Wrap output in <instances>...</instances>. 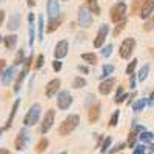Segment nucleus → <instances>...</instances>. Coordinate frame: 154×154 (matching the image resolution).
<instances>
[{"instance_id": "obj_14", "label": "nucleus", "mask_w": 154, "mask_h": 154, "mask_svg": "<svg viewBox=\"0 0 154 154\" xmlns=\"http://www.w3.org/2000/svg\"><path fill=\"white\" fill-rule=\"evenodd\" d=\"M69 53V42L65 40V38H62V40H59L54 46V51H53V56L54 59H65Z\"/></svg>"}, {"instance_id": "obj_29", "label": "nucleus", "mask_w": 154, "mask_h": 154, "mask_svg": "<svg viewBox=\"0 0 154 154\" xmlns=\"http://www.w3.org/2000/svg\"><path fill=\"white\" fill-rule=\"evenodd\" d=\"M85 5L89 8V11H91L94 16H100L102 14V9H100V5H99L97 0H86Z\"/></svg>"}, {"instance_id": "obj_53", "label": "nucleus", "mask_w": 154, "mask_h": 154, "mask_svg": "<svg viewBox=\"0 0 154 154\" xmlns=\"http://www.w3.org/2000/svg\"><path fill=\"white\" fill-rule=\"evenodd\" d=\"M26 5H28V8H34L35 6V0H26Z\"/></svg>"}, {"instance_id": "obj_50", "label": "nucleus", "mask_w": 154, "mask_h": 154, "mask_svg": "<svg viewBox=\"0 0 154 154\" xmlns=\"http://www.w3.org/2000/svg\"><path fill=\"white\" fill-rule=\"evenodd\" d=\"M5 19H6V12H5V9H0V26L5 23Z\"/></svg>"}, {"instance_id": "obj_26", "label": "nucleus", "mask_w": 154, "mask_h": 154, "mask_svg": "<svg viewBox=\"0 0 154 154\" xmlns=\"http://www.w3.org/2000/svg\"><path fill=\"white\" fill-rule=\"evenodd\" d=\"M80 59L86 63V65H97V62H99V57H97V54L96 53H83L82 56H80Z\"/></svg>"}, {"instance_id": "obj_55", "label": "nucleus", "mask_w": 154, "mask_h": 154, "mask_svg": "<svg viewBox=\"0 0 154 154\" xmlns=\"http://www.w3.org/2000/svg\"><path fill=\"white\" fill-rule=\"evenodd\" d=\"M3 131H6V130H5V126H2V128H0V137H2V134H3Z\"/></svg>"}, {"instance_id": "obj_60", "label": "nucleus", "mask_w": 154, "mask_h": 154, "mask_svg": "<svg viewBox=\"0 0 154 154\" xmlns=\"http://www.w3.org/2000/svg\"><path fill=\"white\" fill-rule=\"evenodd\" d=\"M0 3H2V0H0Z\"/></svg>"}, {"instance_id": "obj_24", "label": "nucleus", "mask_w": 154, "mask_h": 154, "mask_svg": "<svg viewBox=\"0 0 154 154\" xmlns=\"http://www.w3.org/2000/svg\"><path fill=\"white\" fill-rule=\"evenodd\" d=\"M146 106H148V97L137 99V100H134V102H133V105H131V108H133V112H134V114L142 112Z\"/></svg>"}, {"instance_id": "obj_54", "label": "nucleus", "mask_w": 154, "mask_h": 154, "mask_svg": "<svg viewBox=\"0 0 154 154\" xmlns=\"http://www.w3.org/2000/svg\"><path fill=\"white\" fill-rule=\"evenodd\" d=\"M0 154H11V151H8L6 148H0Z\"/></svg>"}, {"instance_id": "obj_4", "label": "nucleus", "mask_w": 154, "mask_h": 154, "mask_svg": "<svg viewBox=\"0 0 154 154\" xmlns=\"http://www.w3.org/2000/svg\"><path fill=\"white\" fill-rule=\"evenodd\" d=\"M93 20H94V14L89 11V8L86 5H82L79 9H77V25H79L82 29L91 28Z\"/></svg>"}, {"instance_id": "obj_12", "label": "nucleus", "mask_w": 154, "mask_h": 154, "mask_svg": "<svg viewBox=\"0 0 154 154\" xmlns=\"http://www.w3.org/2000/svg\"><path fill=\"white\" fill-rule=\"evenodd\" d=\"M60 0H46V16H48V22H53L59 17H62L60 14Z\"/></svg>"}, {"instance_id": "obj_36", "label": "nucleus", "mask_w": 154, "mask_h": 154, "mask_svg": "<svg viewBox=\"0 0 154 154\" xmlns=\"http://www.w3.org/2000/svg\"><path fill=\"white\" fill-rule=\"evenodd\" d=\"M112 51H114V45H112V43H106L103 48H100V56L105 57V59H108V57L112 54Z\"/></svg>"}, {"instance_id": "obj_1", "label": "nucleus", "mask_w": 154, "mask_h": 154, "mask_svg": "<svg viewBox=\"0 0 154 154\" xmlns=\"http://www.w3.org/2000/svg\"><path fill=\"white\" fill-rule=\"evenodd\" d=\"M80 123V117L77 114H68L65 119L62 120L60 126H59V134L62 137H65V136H69L77 126H79Z\"/></svg>"}, {"instance_id": "obj_30", "label": "nucleus", "mask_w": 154, "mask_h": 154, "mask_svg": "<svg viewBox=\"0 0 154 154\" xmlns=\"http://www.w3.org/2000/svg\"><path fill=\"white\" fill-rule=\"evenodd\" d=\"M86 85H88V82H86V79H85L83 75H75L74 79H72V88L74 89H82Z\"/></svg>"}, {"instance_id": "obj_32", "label": "nucleus", "mask_w": 154, "mask_h": 154, "mask_svg": "<svg viewBox=\"0 0 154 154\" xmlns=\"http://www.w3.org/2000/svg\"><path fill=\"white\" fill-rule=\"evenodd\" d=\"M139 140H140L142 143H151L152 140H154V133L145 130V131H142V133L139 134Z\"/></svg>"}, {"instance_id": "obj_52", "label": "nucleus", "mask_w": 154, "mask_h": 154, "mask_svg": "<svg viewBox=\"0 0 154 154\" xmlns=\"http://www.w3.org/2000/svg\"><path fill=\"white\" fill-rule=\"evenodd\" d=\"M136 96H137V93H136V91H133V93L130 94V97H128V102H126V103H128V105H130V103L133 105V99H134Z\"/></svg>"}, {"instance_id": "obj_18", "label": "nucleus", "mask_w": 154, "mask_h": 154, "mask_svg": "<svg viewBox=\"0 0 154 154\" xmlns=\"http://www.w3.org/2000/svg\"><path fill=\"white\" fill-rule=\"evenodd\" d=\"M20 23H22V16H20V12H12V14L9 16L8 22H6V28L11 31V32H14L20 28Z\"/></svg>"}, {"instance_id": "obj_51", "label": "nucleus", "mask_w": 154, "mask_h": 154, "mask_svg": "<svg viewBox=\"0 0 154 154\" xmlns=\"http://www.w3.org/2000/svg\"><path fill=\"white\" fill-rule=\"evenodd\" d=\"M5 69H6V62L5 60H0V77H2V74H3Z\"/></svg>"}, {"instance_id": "obj_33", "label": "nucleus", "mask_w": 154, "mask_h": 154, "mask_svg": "<svg viewBox=\"0 0 154 154\" xmlns=\"http://www.w3.org/2000/svg\"><path fill=\"white\" fill-rule=\"evenodd\" d=\"M137 59H131L130 62H128V65H126V68H125V74L130 77V75H133V74H136V68H137Z\"/></svg>"}, {"instance_id": "obj_34", "label": "nucleus", "mask_w": 154, "mask_h": 154, "mask_svg": "<svg viewBox=\"0 0 154 154\" xmlns=\"http://www.w3.org/2000/svg\"><path fill=\"white\" fill-rule=\"evenodd\" d=\"M126 23H128V19H125V20H122V22H119V23H116V26H114V29H112V37H119L120 32L126 28Z\"/></svg>"}, {"instance_id": "obj_41", "label": "nucleus", "mask_w": 154, "mask_h": 154, "mask_svg": "<svg viewBox=\"0 0 154 154\" xmlns=\"http://www.w3.org/2000/svg\"><path fill=\"white\" fill-rule=\"evenodd\" d=\"M128 145H126V142H119V143H116L109 151H108V154H116V152H119V151H122V149H125Z\"/></svg>"}, {"instance_id": "obj_3", "label": "nucleus", "mask_w": 154, "mask_h": 154, "mask_svg": "<svg viewBox=\"0 0 154 154\" xmlns=\"http://www.w3.org/2000/svg\"><path fill=\"white\" fill-rule=\"evenodd\" d=\"M40 117H42V106L40 103H32L29 106V109L26 111V114H25L23 117V125L25 126H34L37 125L38 122H40Z\"/></svg>"}, {"instance_id": "obj_25", "label": "nucleus", "mask_w": 154, "mask_h": 154, "mask_svg": "<svg viewBox=\"0 0 154 154\" xmlns=\"http://www.w3.org/2000/svg\"><path fill=\"white\" fill-rule=\"evenodd\" d=\"M149 71H151V65H149V63H145V65H142V66L139 68V71H137V80H139L140 83H143V82L148 79Z\"/></svg>"}, {"instance_id": "obj_56", "label": "nucleus", "mask_w": 154, "mask_h": 154, "mask_svg": "<svg viewBox=\"0 0 154 154\" xmlns=\"http://www.w3.org/2000/svg\"><path fill=\"white\" fill-rule=\"evenodd\" d=\"M0 43H3V35L0 34Z\"/></svg>"}, {"instance_id": "obj_37", "label": "nucleus", "mask_w": 154, "mask_h": 154, "mask_svg": "<svg viewBox=\"0 0 154 154\" xmlns=\"http://www.w3.org/2000/svg\"><path fill=\"white\" fill-rule=\"evenodd\" d=\"M48 145H49V142H48V139L46 137H42L40 140H38V143L35 145V152H43L46 148H48Z\"/></svg>"}, {"instance_id": "obj_15", "label": "nucleus", "mask_w": 154, "mask_h": 154, "mask_svg": "<svg viewBox=\"0 0 154 154\" xmlns=\"http://www.w3.org/2000/svg\"><path fill=\"white\" fill-rule=\"evenodd\" d=\"M16 77H17V66L16 65L6 66V69L3 71L2 77H0V83H2V86H9L16 80Z\"/></svg>"}, {"instance_id": "obj_43", "label": "nucleus", "mask_w": 154, "mask_h": 154, "mask_svg": "<svg viewBox=\"0 0 154 154\" xmlns=\"http://www.w3.org/2000/svg\"><path fill=\"white\" fill-rule=\"evenodd\" d=\"M62 68H63V62H62L60 59H54V60H53V69H54L56 72H60Z\"/></svg>"}, {"instance_id": "obj_2", "label": "nucleus", "mask_w": 154, "mask_h": 154, "mask_svg": "<svg viewBox=\"0 0 154 154\" xmlns=\"http://www.w3.org/2000/svg\"><path fill=\"white\" fill-rule=\"evenodd\" d=\"M32 62H34V56H32V53H31V56L26 57L25 63L22 65V69L19 71V74H17V77H16V80H14V93H16V94H19V91L22 89L25 79L28 77V72H29V68H31V65H32Z\"/></svg>"}, {"instance_id": "obj_7", "label": "nucleus", "mask_w": 154, "mask_h": 154, "mask_svg": "<svg viewBox=\"0 0 154 154\" xmlns=\"http://www.w3.org/2000/svg\"><path fill=\"white\" fill-rule=\"evenodd\" d=\"M134 49H136V38H133V37L123 38L122 43H120V46H119V56H120V59H123V60H131Z\"/></svg>"}, {"instance_id": "obj_45", "label": "nucleus", "mask_w": 154, "mask_h": 154, "mask_svg": "<svg viewBox=\"0 0 154 154\" xmlns=\"http://www.w3.org/2000/svg\"><path fill=\"white\" fill-rule=\"evenodd\" d=\"M137 82H139V80H137V72H136V74H133V75H130V88L133 89V91L137 88V86H136V85H137Z\"/></svg>"}, {"instance_id": "obj_38", "label": "nucleus", "mask_w": 154, "mask_h": 154, "mask_svg": "<svg viewBox=\"0 0 154 154\" xmlns=\"http://www.w3.org/2000/svg\"><path fill=\"white\" fill-rule=\"evenodd\" d=\"M34 62H35L34 65H32V66H34V69H35V71L42 69V66L45 65V56H43V54H38V56L35 57V60H34Z\"/></svg>"}, {"instance_id": "obj_46", "label": "nucleus", "mask_w": 154, "mask_h": 154, "mask_svg": "<svg viewBox=\"0 0 154 154\" xmlns=\"http://www.w3.org/2000/svg\"><path fill=\"white\" fill-rule=\"evenodd\" d=\"M131 130H134V131H137V133L140 134L142 131H145L146 128H145L143 125H140V123H136V122H134V123H133V126H131Z\"/></svg>"}, {"instance_id": "obj_28", "label": "nucleus", "mask_w": 154, "mask_h": 154, "mask_svg": "<svg viewBox=\"0 0 154 154\" xmlns=\"http://www.w3.org/2000/svg\"><path fill=\"white\" fill-rule=\"evenodd\" d=\"M25 60H26V53H25V48H19L17 54H16V57H14V63H12V65L22 66L23 63H25Z\"/></svg>"}, {"instance_id": "obj_23", "label": "nucleus", "mask_w": 154, "mask_h": 154, "mask_svg": "<svg viewBox=\"0 0 154 154\" xmlns=\"http://www.w3.org/2000/svg\"><path fill=\"white\" fill-rule=\"evenodd\" d=\"M128 97H130V94L125 93V89L122 85L117 86V89H116V94H114V103L116 105H120V103H125V102H128Z\"/></svg>"}, {"instance_id": "obj_40", "label": "nucleus", "mask_w": 154, "mask_h": 154, "mask_svg": "<svg viewBox=\"0 0 154 154\" xmlns=\"http://www.w3.org/2000/svg\"><path fill=\"white\" fill-rule=\"evenodd\" d=\"M152 29H154V14H152L151 17H148V19L145 20V25H143V31L149 32V31H152Z\"/></svg>"}, {"instance_id": "obj_10", "label": "nucleus", "mask_w": 154, "mask_h": 154, "mask_svg": "<svg viewBox=\"0 0 154 154\" xmlns=\"http://www.w3.org/2000/svg\"><path fill=\"white\" fill-rule=\"evenodd\" d=\"M28 45L32 49L34 42L37 38V17L34 12H28Z\"/></svg>"}, {"instance_id": "obj_13", "label": "nucleus", "mask_w": 154, "mask_h": 154, "mask_svg": "<svg viewBox=\"0 0 154 154\" xmlns=\"http://www.w3.org/2000/svg\"><path fill=\"white\" fill-rule=\"evenodd\" d=\"M60 86H62V80L59 77H54V79H51L46 86H45V97L46 99H53L56 97L59 93H60Z\"/></svg>"}, {"instance_id": "obj_47", "label": "nucleus", "mask_w": 154, "mask_h": 154, "mask_svg": "<svg viewBox=\"0 0 154 154\" xmlns=\"http://www.w3.org/2000/svg\"><path fill=\"white\" fill-rule=\"evenodd\" d=\"M77 69H79V72H82V74H89V66L86 65V63L85 65H79Z\"/></svg>"}, {"instance_id": "obj_5", "label": "nucleus", "mask_w": 154, "mask_h": 154, "mask_svg": "<svg viewBox=\"0 0 154 154\" xmlns=\"http://www.w3.org/2000/svg\"><path fill=\"white\" fill-rule=\"evenodd\" d=\"M126 16H128V6L125 2H116L109 9V19L114 25L125 20Z\"/></svg>"}, {"instance_id": "obj_17", "label": "nucleus", "mask_w": 154, "mask_h": 154, "mask_svg": "<svg viewBox=\"0 0 154 154\" xmlns=\"http://www.w3.org/2000/svg\"><path fill=\"white\" fill-rule=\"evenodd\" d=\"M152 14H154V0H143L140 11H139V17L142 20H146Z\"/></svg>"}, {"instance_id": "obj_48", "label": "nucleus", "mask_w": 154, "mask_h": 154, "mask_svg": "<svg viewBox=\"0 0 154 154\" xmlns=\"http://www.w3.org/2000/svg\"><path fill=\"white\" fill-rule=\"evenodd\" d=\"M148 106L154 108V89H152V91H151V94L148 96Z\"/></svg>"}, {"instance_id": "obj_58", "label": "nucleus", "mask_w": 154, "mask_h": 154, "mask_svg": "<svg viewBox=\"0 0 154 154\" xmlns=\"http://www.w3.org/2000/svg\"><path fill=\"white\" fill-rule=\"evenodd\" d=\"M59 154H66V152H65V151H62V152H59Z\"/></svg>"}, {"instance_id": "obj_27", "label": "nucleus", "mask_w": 154, "mask_h": 154, "mask_svg": "<svg viewBox=\"0 0 154 154\" xmlns=\"http://www.w3.org/2000/svg\"><path fill=\"white\" fill-rule=\"evenodd\" d=\"M114 71H116V66L112 65V63H105V65L102 66L100 80H103V79H108V77H111V74H114Z\"/></svg>"}, {"instance_id": "obj_16", "label": "nucleus", "mask_w": 154, "mask_h": 154, "mask_svg": "<svg viewBox=\"0 0 154 154\" xmlns=\"http://www.w3.org/2000/svg\"><path fill=\"white\" fill-rule=\"evenodd\" d=\"M116 83H117V82H116L114 77H108V79L100 80V83H99L97 89H99V93H100L102 96H108V94H111V91L114 89Z\"/></svg>"}, {"instance_id": "obj_39", "label": "nucleus", "mask_w": 154, "mask_h": 154, "mask_svg": "<svg viewBox=\"0 0 154 154\" xmlns=\"http://www.w3.org/2000/svg\"><path fill=\"white\" fill-rule=\"evenodd\" d=\"M119 119H120V109H116L109 117V126H117Z\"/></svg>"}, {"instance_id": "obj_44", "label": "nucleus", "mask_w": 154, "mask_h": 154, "mask_svg": "<svg viewBox=\"0 0 154 154\" xmlns=\"http://www.w3.org/2000/svg\"><path fill=\"white\" fill-rule=\"evenodd\" d=\"M94 103H97L96 96H94V94H88V96H86V108H91Z\"/></svg>"}, {"instance_id": "obj_6", "label": "nucleus", "mask_w": 154, "mask_h": 154, "mask_svg": "<svg viewBox=\"0 0 154 154\" xmlns=\"http://www.w3.org/2000/svg\"><path fill=\"white\" fill-rule=\"evenodd\" d=\"M31 143V133L28 130V126H23L22 130L19 131V134L16 136V140H14V146L17 151L23 152V151H26L28 146Z\"/></svg>"}, {"instance_id": "obj_57", "label": "nucleus", "mask_w": 154, "mask_h": 154, "mask_svg": "<svg viewBox=\"0 0 154 154\" xmlns=\"http://www.w3.org/2000/svg\"><path fill=\"white\" fill-rule=\"evenodd\" d=\"M60 2H69V0H60Z\"/></svg>"}, {"instance_id": "obj_21", "label": "nucleus", "mask_w": 154, "mask_h": 154, "mask_svg": "<svg viewBox=\"0 0 154 154\" xmlns=\"http://www.w3.org/2000/svg\"><path fill=\"white\" fill-rule=\"evenodd\" d=\"M100 109H102V105L99 103V102H97V103H94L91 108H88V120H89V123H96L99 120Z\"/></svg>"}, {"instance_id": "obj_11", "label": "nucleus", "mask_w": 154, "mask_h": 154, "mask_svg": "<svg viewBox=\"0 0 154 154\" xmlns=\"http://www.w3.org/2000/svg\"><path fill=\"white\" fill-rule=\"evenodd\" d=\"M54 122H56V111L54 109H48L45 114H43V119L40 122V133L45 136L51 131V128L54 126Z\"/></svg>"}, {"instance_id": "obj_42", "label": "nucleus", "mask_w": 154, "mask_h": 154, "mask_svg": "<svg viewBox=\"0 0 154 154\" xmlns=\"http://www.w3.org/2000/svg\"><path fill=\"white\" fill-rule=\"evenodd\" d=\"M146 152H148V148L145 146V143H137L133 148V154H146Z\"/></svg>"}, {"instance_id": "obj_20", "label": "nucleus", "mask_w": 154, "mask_h": 154, "mask_svg": "<svg viewBox=\"0 0 154 154\" xmlns=\"http://www.w3.org/2000/svg\"><path fill=\"white\" fill-rule=\"evenodd\" d=\"M17 40H19V35L14 34V32L5 35V37H3V46H5V49H6V51L16 49V46H17Z\"/></svg>"}, {"instance_id": "obj_31", "label": "nucleus", "mask_w": 154, "mask_h": 154, "mask_svg": "<svg viewBox=\"0 0 154 154\" xmlns=\"http://www.w3.org/2000/svg\"><path fill=\"white\" fill-rule=\"evenodd\" d=\"M137 140H139V133L134 131V130H131L130 134H128V140H126L128 148H134L137 145Z\"/></svg>"}, {"instance_id": "obj_35", "label": "nucleus", "mask_w": 154, "mask_h": 154, "mask_svg": "<svg viewBox=\"0 0 154 154\" xmlns=\"http://www.w3.org/2000/svg\"><path fill=\"white\" fill-rule=\"evenodd\" d=\"M111 143H112V139L109 136H106L102 142V148H100V154H108V151L111 149Z\"/></svg>"}, {"instance_id": "obj_9", "label": "nucleus", "mask_w": 154, "mask_h": 154, "mask_svg": "<svg viewBox=\"0 0 154 154\" xmlns=\"http://www.w3.org/2000/svg\"><path fill=\"white\" fill-rule=\"evenodd\" d=\"M56 102H57V108L59 109L66 111V109L71 108L74 99H72V96H71L69 91H66V89H60V93L56 96Z\"/></svg>"}, {"instance_id": "obj_59", "label": "nucleus", "mask_w": 154, "mask_h": 154, "mask_svg": "<svg viewBox=\"0 0 154 154\" xmlns=\"http://www.w3.org/2000/svg\"><path fill=\"white\" fill-rule=\"evenodd\" d=\"M117 2H125V0H117Z\"/></svg>"}, {"instance_id": "obj_49", "label": "nucleus", "mask_w": 154, "mask_h": 154, "mask_svg": "<svg viewBox=\"0 0 154 154\" xmlns=\"http://www.w3.org/2000/svg\"><path fill=\"white\" fill-rule=\"evenodd\" d=\"M142 3H143L142 0H134V2H133V6H131V11L136 12V11H137V6H139V5L142 6Z\"/></svg>"}, {"instance_id": "obj_8", "label": "nucleus", "mask_w": 154, "mask_h": 154, "mask_svg": "<svg viewBox=\"0 0 154 154\" xmlns=\"http://www.w3.org/2000/svg\"><path fill=\"white\" fill-rule=\"evenodd\" d=\"M109 32H111L109 25H108V23H102L100 26H99V29H97V34H96V37H94V40H93V46H94L96 49L103 48V46H105V40L108 38Z\"/></svg>"}, {"instance_id": "obj_19", "label": "nucleus", "mask_w": 154, "mask_h": 154, "mask_svg": "<svg viewBox=\"0 0 154 154\" xmlns=\"http://www.w3.org/2000/svg\"><path fill=\"white\" fill-rule=\"evenodd\" d=\"M20 105H22V100H20V99H16V100H14V103H12V106H11V112H9L8 120H6L5 130H9V128L12 126V122H14V119H16V116H17V111H19Z\"/></svg>"}, {"instance_id": "obj_22", "label": "nucleus", "mask_w": 154, "mask_h": 154, "mask_svg": "<svg viewBox=\"0 0 154 154\" xmlns=\"http://www.w3.org/2000/svg\"><path fill=\"white\" fill-rule=\"evenodd\" d=\"M46 32V22H45V17L43 14H38L37 16V38L40 42H43V35Z\"/></svg>"}]
</instances>
